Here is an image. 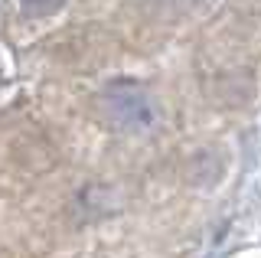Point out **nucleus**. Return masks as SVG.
Segmentation results:
<instances>
[{"label":"nucleus","instance_id":"1","mask_svg":"<svg viewBox=\"0 0 261 258\" xmlns=\"http://www.w3.org/2000/svg\"><path fill=\"white\" fill-rule=\"evenodd\" d=\"M101 111L111 127L127 131V134H144L160 121L157 101L150 98L147 88L134 85V82H114L101 95Z\"/></svg>","mask_w":261,"mask_h":258},{"label":"nucleus","instance_id":"2","mask_svg":"<svg viewBox=\"0 0 261 258\" xmlns=\"http://www.w3.org/2000/svg\"><path fill=\"white\" fill-rule=\"evenodd\" d=\"M23 10L30 13V17H49V13H56L65 0H20Z\"/></svg>","mask_w":261,"mask_h":258}]
</instances>
